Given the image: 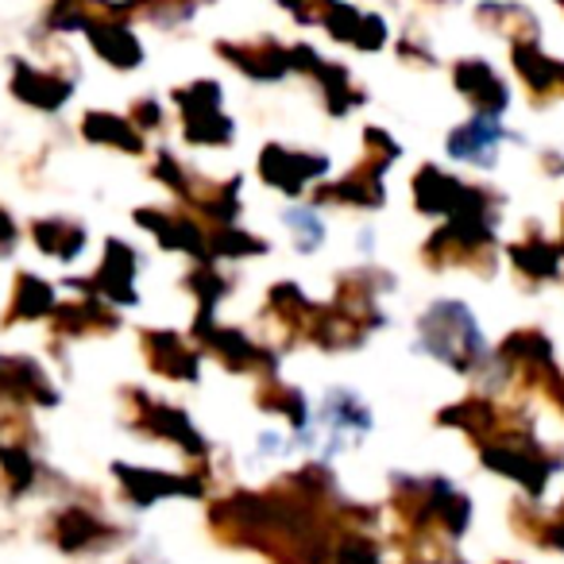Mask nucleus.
Masks as SVG:
<instances>
[{
	"mask_svg": "<svg viewBox=\"0 0 564 564\" xmlns=\"http://www.w3.org/2000/svg\"><path fill=\"white\" fill-rule=\"evenodd\" d=\"M47 541L66 556H89V553H101L117 541V530L105 522L101 514L86 507H66L51 514L47 525Z\"/></svg>",
	"mask_w": 564,
	"mask_h": 564,
	"instance_id": "1",
	"label": "nucleus"
}]
</instances>
